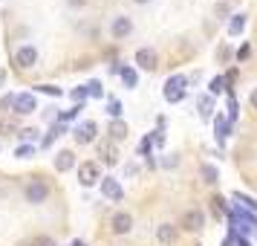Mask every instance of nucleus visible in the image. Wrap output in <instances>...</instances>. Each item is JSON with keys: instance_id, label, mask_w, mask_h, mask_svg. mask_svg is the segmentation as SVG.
I'll return each instance as SVG.
<instances>
[{"instance_id": "obj_27", "label": "nucleus", "mask_w": 257, "mask_h": 246, "mask_svg": "<svg viewBox=\"0 0 257 246\" xmlns=\"http://www.w3.org/2000/svg\"><path fill=\"white\" fill-rule=\"evenodd\" d=\"M15 153H18V156H29V153H32V148H29V145H21Z\"/></svg>"}, {"instance_id": "obj_13", "label": "nucleus", "mask_w": 257, "mask_h": 246, "mask_svg": "<svg viewBox=\"0 0 257 246\" xmlns=\"http://www.w3.org/2000/svg\"><path fill=\"white\" fill-rule=\"evenodd\" d=\"M93 136H95V122H84L81 128L75 130V139L81 142V145H84V142H90Z\"/></svg>"}, {"instance_id": "obj_29", "label": "nucleus", "mask_w": 257, "mask_h": 246, "mask_svg": "<svg viewBox=\"0 0 257 246\" xmlns=\"http://www.w3.org/2000/svg\"><path fill=\"white\" fill-rule=\"evenodd\" d=\"M251 105L257 107V90H254V93H251Z\"/></svg>"}, {"instance_id": "obj_24", "label": "nucleus", "mask_w": 257, "mask_h": 246, "mask_svg": "<svg viewBox=\"0 0 257 246\" xmlns=\"http://www.w3.org/2000/svg\"><path fill=\"white\" fill-rule=\"evenodd\" d=\"M199 110L202 116H211V99H199Z\"/></svg>"}, {"instance_id": "obj_1", "label": "nucleus", "mask_w": 257, "mask_h": 246, "mask_svg": "<svg viewBox=\"0 0 257 246\" xmlns=\"http://www.w3.org/2000/svg\"><path fill=\"white\" fill-rule=\"evenodd\" d=\"M47 194H49L47 180H41V177H32V180H29V186H26V200L38 206V203H44V200H47Z\"/></svg>"}, {"instance_id": "obj_8", "label": "nucleus", "mask_w": 257, "mask_h": 246, "mask_svg": "<svg viewBox=\"0 0 257 246\" xmlns=\"http://www.w3.org/2000/svg\"><path fill=\"white\" fill-rule=\"evenodd\" d=\"M130 226H133V217H130L127 211H118V214H113V232L124 234V232H130Z\"/></svg>"}, {"instance_id": "obj_19", "label": "nucleus", "mask_w": 257, "mask_h": 246, "mask_svg": "<svg viewBox=\"0 0 257 246\" xmlns=\"http://www.w3.org/2000/svg\"><path fill=\"white\" fill-rule=\"evenodd\" d=\"M202 177H205V183H217V168L214 165H202Z\"/></svg>"}, {"instance_id": "obj_31", "label": "nucleus", "mask_w": 257, "mask_h": 246, "mask_svg": "<svg viewBox=\"0 0 257 246\" xmlns=\"http://www.w3.org/2000/svg\"><path fill=\"white\" fill-rule=\"evenodd\" d=\"M240 246H248V243H245V240H240Z\"/></svg>"}, {"instance_id": "obj_28", "label": "nucleus", "mask_w": 257, "mask_h": 246, "mask_svg": "<svg viewBox=\"0 0 257 246\" xmlns=\"http://www.w3.org/2000/svg\"><path fill=\"white\" fill-rule=\"evenodd\" d=\"M72 96H75V99L81 102V99H84V96H87V93H84V87H78V90H72Z\"/></svg>"}, {"instance_id": "obj_17", "label": "nucleus", "mask_w": 257, "mask_h": 246, "mask_svg": "<svg viewBox=\"0 0 257 246\" xmlns=\"http://www.w3.org/2000/svg\"><path fill=\"white\" fill-rule=\"evenodd\" d=\"M121 81L127 84V87H133L136 84V72L130 70V67H121Z\"/></svg>"}, {"instance_id": "obj_14", "label": "nucleus", "mask_w": 257, "mask_h": 246, "mask_svg": "<svg viewBox=\"0 0 257 246\" xmlns=\"http://www.w3.org/2000/svg\"><path fill=\"white\" fill-rule=\"evenodd\" d=\"M156 237H159L162 243H174L176 229H174V226H168V223H165V226H159V232H156Z\"/></svg>"}, {"instance_id": "obj_23", "label": "nucleus", "mask_w": 257, "mask_h": 246, "mask_svg": "<svg viewBox=\"0 0 257 246\" xmlns=\"http://www.w3.org/2000/svg\"><path fill=\"white\" fill-rule=\"evenodd\" d=\"M12 130H15L12 119H3V122H0V133H12Z\"/></svg>"}, {"instance_id": "obj_2", "label": "nucleus", "mask_w": 257, "mask_h": 246, "mask_svg": "<svg viewBox=\"0 0 257 246\" xmlns=\"http://www.w3.org/2000/svg\"><path fill=\"white\" fill-rule=\"evenodd\" d=\"M182 96H185V75L168 78V84H165V99H168V102H179Z\"/></svg>"}, {"instance_id": "obj_25", "label": "nucleus", "mask_w": 257, "mask_h": 246, "mask_svg": "<svg viewBox=\"0 0 257 246\" xmlns=\"http://www.w3.org/2000/svg\"><path fill=\"white\" fill-rule=\"evenodd\" d=\"M78 110H81V105H75L72 110H64V113H61V119H64V122H67V119H75V116H78Z\"/></svg>"}, {"instance_id": "obj_21", "label": "nucleus", "mask_w": 257, "mask_h": 246, "mask_svg": "<svg viewBox=\"0 0 257 246\" xmlns=\"http://www.w3.org/2000/svg\"><path fill=\"white\" fill-rule=\"evenodd\" d=\"M107 113H110V116H121V102L110 99V105H107Z\"/></svg>"}, {"instance_id": "obj_4", "label": "nucleus", "mask_w": 257, "mask_h": 246, "mask_svg": "<svg viewBox=\"0 0 257 246\" xmlns=\"http://www.w3.org/2000/svg\"><path fill=\"white\" fill-rule=\"evenodd\" d=\"M202 223H205V217H202V211H197V209H191V211L182 214V226H185L188 232H199Z\"/></svg>"}, {"instance_id": "obj_30", "label": "nucleus", "mask_w": 257, "mask_h": 246, "mask_svg": "<svg viewBox=\"0 0 257 246\" xmlns=\"http://www.w3.org/2000/svg\"><path fill=\"white\" fill-rule=\"evenodd\" d=\"M3 81H6V72L0 70V84H3Z\"/></svg>"}, {"instance_id": "obj_6", "label": "nucleus", "mask_w": 257, "mask_h": 246, "mask_svg": "<svg viewBox=\"0 0 257 246\" xmlns=\"http://www.w3.org/2000/svg\"><path fill=\"white\" fill-rule=\"evenodd\" d=\"M101 191H104V197L107 200H121V186H118V180H113V177H104L101 180Z\"/></svg>"}, {"instance_id": "obj_5", "label": "nucleus", "mask_w": 257, "mask_h": 246, "mask_svg": "<svg viewBox=\"0 0 257 246\" xmlns=\"http://www.w3.org/2000/svg\"><path fill=\"white\" fill-rule=\"evenodd\" d=\"M78 180H81V186H93L95 180H98V165L84 162L81 168H78Z\"/></svg>"}, {"instance_id": "obj_15", "label": "nucleus", "mask_w": 257, "mask_h": 246, "mask_svg": "<svg viewBox=\"0 0 257 246\" xmlns=\"http://www.w3.org/2000/svg\"><path fill=\"white\" fill-rule=\"evenodd\" d=\"M110 136H113V139H124V136H127V125H124V122H113V125H110Z\"/></svg>"}, {"instance_id": "obj_22", "label": "nucleus", "mask_w": 257, "mask_h": 246, "mask_svg": "<svg viewBox=\"0 0 257 246\" xmlns=\"http://www.w3.org/2000/svg\"><path fill=\"white\" fill-rule=\"evenodd\" d=\"M35 90H41V93H49V96H61L58 87H49V84H38Z\"/></svg>"}, {"instance_id": "obj_20", "label": "nucleus", "mask_w": 257, "mask_h": 246, "mask_svg": "<svg viewBox=\"0 0 257 246\" xmlns=\"http://www.w3.org/2000/svg\"><path fill=\"white\" fill-rule=\"evenodd\" d=\"M243 26H245V18H243V15H237V18L231 21V26H228V32H231V35H237Z\"/></svg>"}, {"instance_id": "obj_9", "label": "nucleus", "mask_w": 257, "mask_h": 246, "mask_svg": "<svg viewBox=\"0 0 257 246\" xmlns=\"http://www.w3.org/2000/svg\"><path fill=\"white\" fill-rule=\"evenodd\" d=\"M136 64H139L142 70H153L156 67V52L153 49H139L136 52Z\"/></svg>"}, {"instance_id": "obj_26", "label": "nucleus", "mask_w": 257, "mask_h": 246, "mask_svg": "<svg viewBox=\"0 0 257 246\" xmlns=\"http://www.w3.org/2000/svg\"><path fill=\"white\" fill-rule=\"evenodd\" d=\"M222 90V78H214V81H211V93H220Z\"/></svg>"}, {"instance_id": "obj_32", "label": "nucleus", "mask_w": 257, "mask_h": 246, "mask_svg": "<svg viewBox=\"0 0 257 246\" xmlns=\"http://www.w3.org/2000/svg\"><path fill=\"white\" fill-rule=\"evenodd\" d=\"M136 3H148V0H136Z\"/></svg>"}, {"instance_id": "obj_16", "label": "nucleus", "mask_w": 257, "mask_h": 246, "mask_svg": "<svg viewBox=\"0 0 257 246\" xmlns=\"http://www.w3.org/2000/svg\"><path fill=\"white\" fill-rule=\"evenodd\" d=\"M84 93L93 96V99H98V96L104 93V90H101V84H98V81H90V84H84Z\"/></svg>"}, {"instance_id": "obj_12", "label": "nucleus", "mask_w": 257, "mask_h": 246, "mask_svg": "<svg viewBox=\"0 0 257 246\" xmlns=\"http://www.w3.org/2000/svg\"><path fill=\"white\" fill-rule=\"evenodd\" d=\"M110 29H113V35H116V38H124V35H130V29H133V24H130V18H116Z\"/></svg>"}, {"instance_id": "obj_3", "label": "nucleus", "mask_w": 257, "mask_h": 246, "mask_svg": "<svg viewBox=\"0 0 257 246\" xmlns=\"http://www.w3.org/2000/svg\"><path fill=\"white\" fill-rule=\"evenodd\" d=\"M38 61V52L32 47H21L18 52H15V64L21 67V70H29V67H35Z\"/></svg>"}, {"instance_id": "obj_11", "label": "nucleus", "mask_w": 257, "mask_h": 246, "mask_svg": "<svg viewBox=\"0 0 257 246\" xmlns=\"http://www.w3.org/2000/svg\"><path fill=\"white\" fill-rule=\"evenodd\" d=\"M72 165H75V153L72 151H61L55 156V171H70Z\"/></svg>"}, {"instance_id": "obj_18", "label": "nucleus", "mask_w": 257, "mask_h": 246, "mask_svg": "<svg viewBox=\"0 0 257 246\" xmlns=\"http://www.w3.org/2000/svg\"><path fill=\"white\" fill-rule=\"evenodd\" d=\"M234 200H237V203H243L245 209H251V211H257V203L251 197H245V194H240V191H237V194H234Z\"/></svg>"}, {"instance_id": "obj_10", "label": "nucleus", "mask_w": 257, "mask_h": 246, "mask_svg": "<svg viewBox=\"0 0 257 246\" xmlns=\"http://www.w3.org/2000/svg\"><path fill=\"white\" fill-rule=\"evenodd\" d=\"M98 156H101V159H104L107 165H113V162L118 159L116 145H113V142H101V145H98Z\"/></svg>"}, {"instance_id": "obj_7", "label": "nucleus", "mask_w": 257, "mask_h": 246, "mask_svg": "<svg viewBox=\"0 0 257 246\" xmlns=\"http://www.w3.org/2000/svg\"><path fill=\"white\" fill-rule=\"evenodd\" d=\"M12 107H15V113H32V110H35V96H29V93L15 96Z\"/></svg>"}]
</instances>
